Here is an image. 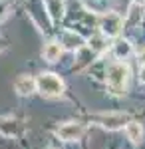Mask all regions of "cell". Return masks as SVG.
Here are the masks:
<instances>
[{
    "label": "cell",
    "instance_id": "8fae6325",
    "mask_svg": "<svg viewBox=\"0 0 145 149\" xmlns=\"http://www.w3.org/2000/svg\"><path fill=\"white\" fill-rule=\"evenodd\" d=\"M0 131L6 135V137H12L18 133V121L16 119H2L0 121Z\"/></svg>",
    "mask_w": 145,
    "mask_h": 149
},
{
    "label": "cell",
    "instance_id": "7c38bea8",
    "mask_svg": "<svg viewBox=\"0 0 145 149\" xmlns=\"http://www.w3.org/2000/svg\"><path fill=\"white\" fill-rule=\"evenodd\" d=\"M113 54L117 58H127L131 54V44L127 40H117L115 46H113Z\"/></svg>",
    "mask_w": 145,
    "mask_h": 149
},
{
    "label": "cell",
    "instance_id": "7a4b0ae2",
    "mask_svg": "<svg viewBox=\"0 0 145 149\" xmlns=\"http://www.w3.org/2000/svg\"><path fill=\"white\" fill-rule=\"evenodd\" d=\"M36 86H38V92L46 97H60L64 93V80L52 72L40 74L36 80Z\"/></svg>",
    "mask_w": 145,
    "mask_h": 149
},
{
    "label": "cell",
    "instance_id": "e0dca14e",
    "mask_svg": "<svg viewBox=\"0 0 145 149\" xmlns=\"http://www.w3.org/2000/svg\"><path fill=\"white\" fill-rule=\"evenodd\" d=\"M139 78H141V81H143V84H145V66H143V68H141V74H139Z\"/></svg>",
    "mask_w": 145,
    "mask_h": 149
},
{
    "label": "cell",
    "instance_id": "30bf717a",
    "mask_svg": "<svg viewBox=\"0 0 145 149\" xmlns=\"http://www.w3.org/2000/svg\"><path fill=\"white\" fill-rule=\"evenodd\" d=\"M42 54H44L46 62H58L60 56H62V44L52 40V42H48L44 46V52H42Z\"/></svg>",
    "mask_w": 145,
    "mask_h": 149
},
{
    "label": "cell",
    "instance_id": "6da1fadb",
    "mask_svg": "<svg viewBox=\"0 0 145 149\" xmlns=\"http://www.w3.org/2000/svg\"><path fill=\"white\" fill-rule=\"evenodd\" d=\"M129 78V68L123 62H112L105 72V80H107V88L113 95H123L125 93V84Z\"/></svg>",
    "mask_w": 145,
    "mask_h": 149
},
{
    "label": "cell",
    "instance_id": "9a60e30c",
    "mask_svg": "<svg viewBox=\"0 0 145 149\" xmlns=\"http://www.w3.org/2000/svg\"><path fill=\"white\" fill-rule=\"evenodd\" d=\"M139 62H141V64L145 66V48L141 50V54H139Z\"/></svg>",
    "mask_w": 145,
    "mask_h": 149
},
{
    "label": "cell",
    "instance_id": "3957f363",
    "mask_svg": "<svg viewBox=\"0 0 145 149\" xmlns=\"http://www.w3.org/2000/svg\"><path fill=\"white\" fill-rule=\"evenodd\" d=\"M100 28H101V34L107 36V38H115L123 30V20L119 14L115 12H105L103 16L100 18Z\"/></svg>",
    "mask_w": 145,
    "mask_h": 149
},
{
    "label": "cell",
    "instance_id": "8992f818",
    "mask_svg": "<svg viewBox=\"0 0 145 149\" xmlns=\"http://www.w3.org/2000/svg\"><path fill=\"white\" fill-rule=\"evenodd\" d=\"M60 44L62 48H66V50H82V48H86V40L78 34V32H74V30H64L62 36H60Z\"/></svg>",
    "mask_w": 145,
    "mask_h": 149
},
{
    "label": "cell",
    "instance_id": "5b68a950",
    "mask_svg": "<svg viewBox=\"0 0 145 149\" xmlns=\"http://www.w3.org/2000/svg\"><path fill=\"white\" fill-rule=\"evenodd\" d=\"M56 135L62 141H78L84 135V125L78 121H68V123H64L56 129Z\"/></svg>",
    "mask_w": 145,
    "mask_h": 149
},
{
    "label": "cell",
    "instance_id": "4fadbf2b",
    "mask_svg": "<svg viewBox=\"0 0 145 149\" xmlns=\"http://www.w3.org/2000/svg\"><path fill=\"white\" fill-rule=\"evenodd\" d=\"M88 48L93 52V54H100V52H103V50L107 48L105 40H103V34H101V36H91V38H89Z\"/></svg>",
    "mask_w": 145,
    "mask_h": 149
},
{
    "label": "cell",
    "instance_id": "277c9868",
    "mask_svg": "<svg viewBox=\"0 0 145 149\" xmlns=\"http://www.w3.org/2000/svg\"><path fill=\"white\" fill-rule=\"evenodd\" d=\"M96 121L101 127L113 131V129H121L123 125H127L129 123V115H125V113H101V115H96Z\"/></svg>",
    "mask_w": 145,
    "mask_h": 149
},
{
    "label": "cell",
    "instance_id": "52a82bcc",
    "mask_svg": "<svg viewBox=\"0 0 145 149\" xmlns=\"http://www.w3.org/2000/svg\"><path fill=\"white\" fill-rule=\"evenodd\" d=\"M14 90L20 95H30L38 90V86H36V80L30 78V76H18L16 81H14Z\"/></svg>",
    "mask_w": 145,
    "mask_h": 149
},
{
    "label": "cell",
    "instance_id": "5bb4252c",
    "mask_svg": "<svg viewBox=\"0 0 145 149\" xmlns=\"http://www.w3.org/2000/svg\"><path fill=\"white\" fill-rule=\"evenodd\" d=\"M141 16H143V6H141L139 2H135L133 6L129 8V16H127V24H129V26H133V24H137L139 20H141Z\"/></svg>",
    "mask_w": 145,
    "mask_h": 149
},
{
    "label": "cell",
    "instance_id": "9c48e42d",
    "mask_svg": "<svg viewBox=\"0 0 145 149\" xmlns=\"http://www.w3.org/2000/svg\"><path fill=\"white\" fill-rule=\"evenodd\" d=\"M125 135L127 139L131 141V143H141V137H143V127L139 121H129L127 125H125Z\"/></svg>",
    "mask_w": 145,
    "mask_h": 149
},
{
    "label": "cell",
    "instance_id": "2e32d148",
    "mask_svg": "<svg viewBox=\"0 0 145 149\" xmlns=\"http://www.w3.org/2000/svg\"><path fill=\"white\" fill-rule=\"evenodd\" d=\"M6 16V6H0V18H4Z\"/></svg>",
    "mask_w": 145,
    "mask_h": 149
},
{
    "label": "cell",
    "instance_id": "ba28073f",
    "mask_svg": "<svg viewBox=\"0 0 145 149\" xmlns=\"http://www.w3.org/2000/svg\"><path fill=\"white\" fill-rule=\"evenodd\" d=\"M44 6L52 22H60L64 18V0H44Z\"/></svg>",
    "mask_w": 145,
    "mask_h": 149
}]
</instances>
